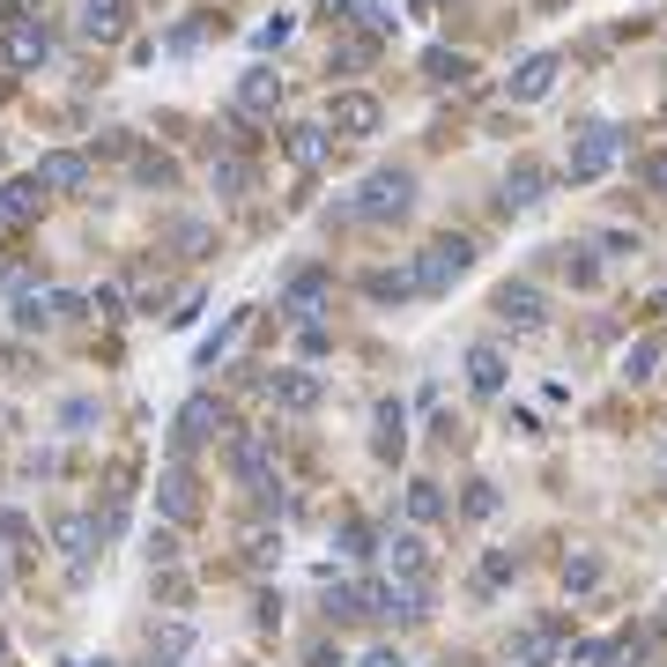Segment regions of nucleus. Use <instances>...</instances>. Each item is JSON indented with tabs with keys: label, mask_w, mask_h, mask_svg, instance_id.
I'll return each instance as SVG.
<instances>
[{
	"label": "nucleus",
	"mask_w": 667,
	"mask_h": 667,
	"mask_svg": "<svg viewBox=\"0 0 667 667\" xmlns=\"http://www.w3.org/2000/svg\"><path fill=\"white\" fill-rule=\"evenodd\" d=\"M416 208V171H400V164H378V171L356 186V200H348V216L356 222H394Z\"/></svg>",
	"instance_id": "obj_1"
},
{
	"label": "nucleus",
	"mask_w": 667,
	"mask_h": 667,
	"mask_svg": "<svg viewBox=\"0 0 667 667\" xmlns=\"http://www.w3.org/2000/svg\"><path fill=\"white\" fill-rule=\"evenodd\" d=\"M616 156H623V134H616V126H601V119L579 126V134H571V164H564L571 186H593V178H608V171H616Z\"/></svg>",
	"instance_id": "obj_2"
},
{
	"label": "nucleus",
	"mask_w": 667,
	"mask_h": 667,
	"mask_svg": "<svg viewBox=\"0 0 667 667\" xmlns=\"http://www.w3.org/2000/svg\"><path fill=\"white\" fill-rule=\"evenodd\" d=\"M468 268H475V246H468V238H430V246L416 252V290L423 296H445Z\"/></svg>",
	"instance_id": "obj_3"
},
{
	"label": "nucleus",
	"mask_w": 667,
	"mask_h": 667,
	"mask_svg": "<svg viewBox=\"0 0 667 667\" xmlns=\"http://www.w3.org/2000/svg\"><path fill=\"white\" fill-rule=\"evenodd\" d=\"M490 312L512 326V334H542L549 326V296L534 290V282H504V290L490 296Z\"/></svg>",
	"instance_id": "obj_4"
},
{
	"label": "nucleus",
	"mask_w": 667,
	"mask_h": 667,
	"mask_svg": "<svg viewBox=\"0 0 667 667\" xmlns=\"http://www.w3.org/2000/svg\"><path fill=\"white\" fill-rule=\"evenodd\" d=\"M378 97L371 90H342V97L326 104V134H342V142H364V134H378Z\"/></svg>",
	"instance_id": "obj_5"
},
{
	"label": "nucleus",
	"mask_w": 667,
	"mask_h": 667,
	"mask_svg": "<svg viewBox=\"0 0 667 667\" xmlns=\"http://www.w3.org/2000/svg\"><path fill=\"white\" fill-rule=\"evenodd\" d=\"M222 423H230V408L222 400H208V394H194L186 408H178V430H171V445L186 452V445H200V438H216Z\"/></svg>",
	"instance_id": "obj_6"
},
{
	"label": "nucleus",
	"mask_w": 667,
	"mask_h": 667,
	"mask_svg": "<svg viewBox=\"0 0 667 667\" xmlns=\"http://www.w3.org/2000/svg\"><path fill=\"white\" fill-rule=\"evenodd\" d=\"M556 74H564V60H556V52L519 60V67H512V104H542L549 90H556Z\"/></svg>",
	"instance_id": "obj_7"
},
{
	"label": "nucleus",
	"mask_w": 667,
	"mask_h": 667,
	"mask_svg": "<svg viewBox=\"0 0 667 667\" xmlns=\"http://www.w3.org/2000/svg\"><path fill=\"white\" fill-rule=\"evenodd\" d=\"M38 186L45 194H74V186H90V156H74V148H52V156H38Z\"/></svg>",
	"instance_id": "obj_8"
},
{
	"label": "nucleus",
	"mask_w": 667,
	"mask_h": 667,
	"mask_svg": "<svg viewBox=\"0 0 667 667\" xmlns=\"http://www.w3.org/2000/svg\"><path fill=\"white\" fill-rule=\"evenodd\" d=\"M268 460H274V452H268V430H238V438H230V468L246 475L252 490H274Z\"/></svg>",
	"instance_id": "obj_9"
},
{
	"label": "nucleus",
	"mask_w": 667,
	"mask_h": 667,
	"mask_svg": "<svg viewBox=\"0 0 667 667\" xmlns=\"http://www.w3.org/2000/svg\"><path fill=\"white\" fill-rule=\"evenodd\" d=\"M542 200H549V171L519 156L512 178H504V216H527V208H542Z\"/></svg>",
	"instance_id": "obj_10"
},
{
	"label": "nucleus",
	"mask_w": 667,
	"mask_h": 667,
	"mask_svg": "<svg viewBox=\"0 0 667 667\" xmlns=\"http://www.w3.org/2000/svg\"><path fill=\"white\" fill-rule=\"evenodd\" d=\"M556 645H564L556 623H519L512 630V667H549L556 660Z\"/></svg>",
	"instance_id": "obj_11"
},
{
	"label": "nucleus",
	"mask_w": 667,
	"mask_h": 667,
	"mask_svg": "<svg viewBox=\"0 0 667 667\" xmlns=\"http://www.w3.org/2000/svg\"><path fill=\"white\" fill-rule=\"evenodd\" d=\"M274 104H282V74L252 67L246 82H238V112H246V119H274Z\"/></svg>",
	"instance_id": "obj_12"
},
{
	"label": "nucleus",
	"mask_w": 667,
	"mask_h": 667,
	"mask_svg": "<svg viewBox=\"0 0 667 667\" xmlns=\"http://www.w3.org/2000/svg\"><path fill=\"white\" fill-rule=\"evenodd\" d=\"M268 400L274 408H290V416H304V408H320V378H312V371H274Z\"/></svg>",
	"instance_id": "obj_13"
},
{
	"label": "nucleus",
	"mask_w": 667,
	"mask_h": 667,
	"mask_svg": "<svg viewBox=\"0 0 667 667\" xmlns=\"http://www.w3.org/2000/svg\"><path fill=\"white\" fill-rule=\"evenodd\" d=\"M97 534H104V527H97V519H82V512H67V519H52V542H60V556H67L74 571L90 564V542H97Z\"/></svg>",
	"instance_id": "obj_14"
},
{
	"label": "nucleus",
	"mask_w": 667,
	"mask_h": 667,
	"mask_svg": "<svg viewBox=\"0 0 667 667\" xmlns=\"http://www.w3.org/2000/svg\"><path fill=\"white\" fill-rule=\"evenodd\" d=\"M45 52H52L45 23H15V30H8V38H0V60H8V67H38Z\"/></svg>",
	"instance_id": "obj_15"
},
{
	"label": "nucleus",
	"mask_w": 667,
	"mask_h": 667,
	"mask_svg": "<svg viewBox=\"0 0 667 667\" xmlns=\"http://www.w3.org/2000/svg\"><path fill=\"white\" fill-rule=\"evenodd\" d=\"M504 378H512V371H504V348L475 342L468 348V386H475V394H504Z\"/></svg>",
	"instance_id": "obj_16"
},
{
	"label": "nucleus",
	"mask_w": 667,
	"mask_h": 667,
	"mask_svg": "<svg viewBox=\"0 0 667 667\" xmlns=\"http://www.w3.org/2000/svg\"><path fill=\"white\" fill-rule=\"evenodd\" d=\"M282 148H290L296 171H320L326 148H334V134H326V126H290V134H282Z\"/></svg>",
	"instance_id": "obj_17"
},
{
	"label": "nucleus",
	"mask_w": 667,
	"mask_h": 667,
	"mask_svg": "<svg viewBox=\"0 0 667 667\" xmlns=\"http://www.w3.org/2000/svg\"><path fill=\"white\" fill-rule=\"evenodd\" d=\"M126 30V0H90L82 8V38H97V45H112Z\"/></svg>",
	"instance_id": "obj_18"
},
{
	"label": "nucleus",
	"mask_w": 667,
	"mask_h": 667,
	"mask_svg": "<svg viewBox=\"0 0 667 667\" xmlns=\"http://www.w3.org/2000/svg\"><path fill=\"white\" fill-rule=\"evenodd\" d=\"M423 74H430V82H452V90H460V82H475V60H468V52L430 45V52H423Z\"/></svg>",
	"instance_id": "obj_19"
},
{
	"label": "nucleus",
	"mask_w": 667,
	"mask_h": 667,
	"mask_svg": "<svg viewBox=\"0 0 667 667\" xmlns=\"http://www.w3.org/2000/svg\"><path fill=\"white\" fill-rule=\"evenodd\" d=\"M364 296H371V304H400V296H416V268H408V274L371 268V274H364Z\"/></svg>",
	"instance_id": "obj_20"
},
{
	"label": "nucleus",
	"mask_w": 667,
	"mask_h": 667,
	"mask_svg": "<svg viewBox=\"0 0 667 667\" xmlns=\"http://www.w3.org/2000/svg\"><path fill=\"white\" fill-rule=\"evenodd\" d=\"M394 571L400 579H430V542H423V534H394Z\"/></svg>",
	"instance_id": "obj_21"
},
{
	"label": "nucleus",
	"mask_w": 667,
	"mask_h": 667,
	"mask_svg": "<svg viewBox=\"0 0 667 667\" xmlns=\"http://www.w3.org/2000/svg\"><path fill=\"white\" fill-rule=\"evenodd\" d=\"M320 296H326V268H304V274H290L282 304H290V312H320Z\"/></svg>",
	"instance_id": "obj_22"
},
{
	"label": "nucleus",
	"mask_w": 667,
	"mask_h": 667,
	"mask_svg": "<svg viewBox=\"0 0 667 667\" xmlns=\"http://www.w3.org/2000/svg\"><path fill=\"white\" fill-rule=\"evenodd\" d=\"M394 616L400 623H423V616H430V579H394Z\"/></svg>",
	"instance_id": "obj_23"
},
{
	"label": "nucleus",
	"mask_w": 667,
	"mask_h": 667,
	"mask_svg": "<svg viewBox=\"0 0 667 667\" xmlns=\"http://www.w3.org/2000/svg\"><path fill=\"white\" fill-rule=\"evenodd\" d=\"M164 512H171V519H194V512H200L194 475H186V468H171V475H164Z\"/></svg>",
	"instance_id": "obj_24"
},
{
	"label": "nucleus",
	"mask_w": 667,
	"mask_h": 667,
	"mask_svg": "<svg viewBox=\"0 0 667 667\" xmlns=\"http://www.w3.org/2000/svg\"><path fill=\"white\" fill-rule=\"evenodd\" d=\"M408 519H416V527H438L445 519V490L438 482H408Z\"/></svg>",
	"instance_id": "obj_25"
},
{
	"label": "nucleus",
	"mask_w": 667,
	"mask_h": 667,
	"mask_svg": "<svg viewBox=\"0 0 667 667\" xmlns=\"http://www.w3.org/2000/svg\"><path fill=\"white\" fill-rule=\"evenodd\" d=\"M38 200H45V186H38V178H15V186L0 194V216L23 222V216H38Z\"/></svg>",
	"instance_id": "obj_26"
},
{
	"label": "nucleus",
	"mask_w": 667,
	"mask_h": 667,
	"mask_svg": "<svg viewBox=\"0 0 667 667\" xmlns=\"http://www.w3.org/2000/svg\"><path fill=\"white\" fill-rule=\"evenodd\" d=\"M660 356H667L660 334H638V342H630V356H623V371H630V378H653V364H660Z\"/></svg>",
	"instance_id": "obj_27"
},
{
	"label": "nucleus",
	"mask_w": 667,
	"mask_h": 667,
	"mask_svg": "<svg viewBox=\"0 0 667 667\" xmlns=\"http://www.w3.org/2000/svg\"><path fill=\"white\" fill-rule=\"evenodd\" d=\"M400 423H408V408H400V400H386V408H378V452H400V445H408V430H400Z\"/></svg>",
	"instance_id": "obj_28"
},
{
	"label": "nucleus",
	"mask_w": 667,
	"mask_h": 667,
	"mask_svg": "<svg viewBox=\"0 0 667 667\" xmlns=\"http://www.w3.org/2000/svg\"><path fill=\"white\" fill-rule=\"evenodd\" d=\"M134 178H142V186H171V156H156V148H134Z\"/></svg>",
	"instance_id": "obj_29"
},
{
	"label": "nucleus",
	"mask_w": 667,
	"mask_h": 667,
	"mask_svg": "<svg viewBox=\"0 0 667 667\" xmlns=\"http://www.w3.org/2000/svg\"><path fill=\"white\" fill-rule=\"evenodd\" d=\"M601 586V556H571L564 564V593H593Z\"/></svg>",
	"instance_id": "obj_30"
},
{
	"label": "nucleus",
	"mask_w": 667,
	"mask_h": 667,
	"mask_svg": "<svg viewBox=\"0 0 667 667\" xmlns=\"http://www.w3.org/2000/svg\"><path fill=\"white\" fill-rule=\"evenodd\" d=\"M564 268H571V282H579V290H593V282H601V260H593L586 246H571V252H564Z\"/></svg>",
	"instance_id": "obj_31"
},
{
	"label": "nucleus",
	"mask_w": 667,
	"mask_h": 667,
	"mask_svg": "<svg viewBox=\"0 0 667 667\" xmlns=\"http://www.w3.org/2000/svg\"><path fill=\"white\" fill-rule=\"evenodd\" d=\"M326 8H334V23H378L386 15L378 0H326Z\"/></svg>",
	"instance_id": "obj_32"
},
{
	"label": "nucleus",
	"mask_w": 667,
	"mask_h": 667,
	"mask_svg": "<svg viewBox=\"0 0 667 667\" xmlns=\"http://www.w3.org/2000/svg\"><path fill=\"white\" fill-rule=\"evenodd\" d=\"M497 504H504L497 482H468V519H497Z\"/></svg>",
	"instance_id": "obj_33"
},
{
	"label": "nucleus",
	"mask_w": 667,
	"mask_h": 667,
	"mask_svg": "<svg viewBox=\"0 0 667 667\" xmlns=\"http://www.w3.org/2000/svg\"><path fill=\"white\" fill-rule=\"evenodd\" d=\"M371 52H378L371 38H342V45H334V67H364Z\"/></svg>",
	"instance_id": "obj_34"
},
{
	"label": "nucleus",
	"mask_w": 667,
	"mask_h": 667,
	"mask_svg": "<svg viewBox=\"0 0 667 667\" xmlns=\"http://www.w3.org/2000/svg\"><path fill=\"white\" fill-rule=\"evenodd\" d=\"M216 186H222V194H238V186H246V164H238V156H222V164H216Z\"/></svg>",
	"instance_id": "obj_35"
},
{
	"label": "nucleus",
	"mask_w": 667,
	"mask_h": 667,
	"mask_svg": "<svg viewBox=\"0 0 667 667\" xmlns=\"http://www.w3.org/2000/svg\"><path fill=\"white\" fill-rule=\"evenodd\" d=\"M356 667H408V660H400L394 645H371V653H364V660H356Z\"/></svg>",
	"instance_id": "obj_36"
},
{
	"label": "nucleus",
	"mask_w": 667,
	"mask_h": 667,
	"mask_svg": "<svg viewBox=\"0 0 667 667\" xmlns=\"http://www.w3.org/2000/svg\"><path fill=\"white\" fill-rule=\"evenodd\" d=\"M645 186H653V194H667V156H645Z\"/></svg>",
	"instance_id": "obj_37"
},
{
	"label": "nucleus",
	"mask_w": 667,
	"mask_h": 667,
	"mask_svg": "<svg viewBox=\"0 0 667 667\" xmlns=\"http://www.w3.org/2000/svg\"><path fill=\"white\" fill-rule=\"evenodd\" d=\"M0 667H8V638H0Z\"/></svg>",
	"instance_id": "obj_38"
}]
</instances>
